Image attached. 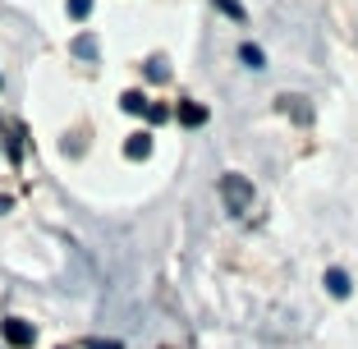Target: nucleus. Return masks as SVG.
<instances>
[{"label": "nucleus", "mask_w": 358, "mask_h": 349, "mask_svg": "<svg viewBox=\"0 0 358 349\" xmlns=\"http://www.w3.org/2000/svg\"><path fill=\"white\" fill-rule=\"evenodd\" d=\"M124 157H129V161H148V157H152V134H148V129L124 138Z\"/></svg>", "instance_id": "3"}, {"label": "nucleus", "mask_w": 358, "mask_h": 349, "mask_svg": "<svg viewBox=\"0 0 358 349\" xmlns=\"http://www.w3.org/2000/svg\"><path fill=\"white\" fill-rule=\"evenodd\" d=\"M120 106H124L129 115H148V106H152V101H148L143 92H124V97H120Z\"/></svg>", "instance_id": "8"}, {"label": "nucleus", "mask_w": 358, "mask_h": 349, "mask_svg": "<svg viewBox=\"0 0 358 349\" xmlns=\"http://www.w3.org/2000/svg\"><path fill=\"white\" fill-rule=\"evenodd\" d=\"M327 290L336 299H349V290H354V285H349V276L340 271V266H331V271H327Z\"/></svg>", "instance_id": "6"}, {"label": "nucleus", "mask_w": 358, "mask_h": 349, "mask_svg": "<svg viewBox=\"0 0 358 349\" xmlns=\"http://www.w3.org/2000/svg\"><path fill=\"white\" fill-rule=\"evenodd\" d=\"M69 14H74V19H87V14H92V0H69Z\"/></svg>", "instance_id": "12"}, {"label": "nucleus", "mask_w": 358, "mask_h": 349, "mask_svg": "<svg viewBox=\"0 0 358 349\" xmlns=\"http://www.w3.org/2000/svg\"><path fill=\"white\" fill-rule=\"evenodd\" d=\"M148 120H152V124H166L170 111H166V106H148Z\"/></svg>", "instance_id": "13"}, {"label": "nucleus", "mask_w": 358, "mask_h": 349, "mask_svg": "<svg viewBox=\"0 0 358 349\" xmlns=\"http://www.w3.org/2000/svg\"><path fill=\"white\" fill-rule=\"evenodd\" d=\"M87 349H120L115 340H87Z\"/></svg>", "instance_id": "14"}, {"label": "nucleus", "mask_w": 358, "mask_h": 349, "mask_svg": "<svg viewBox=\"0 0 358 349\" xmlns=\"http://www.w3.org/2000/svg\"><path fill=\"white\" fill-rule=\"evenodd\" d=\"M0 212H10V198H0Z\"/></svg>", "instance_id": "15"}, {"label": "nucleus", "mask_w": 358, "mask_h": 349, "mask_svg": "<svg viewBox=\"0 0 358 349\" xmlns=\"http://www.w3.org/2000/svg\"><path fill=\"white\" fill-rule=\"evenodd\" d=\"M216 189H221V202H225V212L230 216H248L253 212V180H248V175H221V184H216Z\"/></svg>", "instance_id": "1"}, {"label": "nucleus", "mask_w": 358, "mask_h": 349, "mask_svg": "<svg viewBox=\"0 0 358 349\" xmlns=\"http://www.w3.org/2000/svg\"><path fill=\"white\" fill-rule=\"evenodd\" d=\"M69 51H74L78 60H96V37H92V32H83V37L69 42Z\"/></svg>", "instance_id": "7"}, {"label": "nucleus", "mask_w": 358, "mask_h": 349, "mask_svg": "<svg viewBox=\"0 0 358 349\" xmlns=\"http://www.w3.org/2000/svg\"><path fill=\"white\" fill-rule=\"evenodd\" d=\"M280 111H285V115H294L299 124H308V120H313V106H308L303 97H280Z\"/></svg>", "instance_id": "5"}, {"label": "nucleus", "mask_w": 358, "mask_h": 349, "mask_svg": "<svg viewBox=\"0 0 358 349\" xmlns=\"http://www.w3.org/2000/svg\"><path fill=\"white\" fill-rule=\"evenodd\" d=\"M5 340H10L14 349H28L32 340H37V327L23 322V318H5Z\"/></svg>", "instance_id": "2"}, {"label": "nucleus", "mask_w": 358, "mask_h": 349, "mask_svg": "<svg viewBox=\"0 0 358 349\" xmlns=\"http://www.w3.org/2000/svg\"><path fill=\"white\" fill-rule=\"evenodd\" d=\"M179 124H189V129H198V124H207V106L202 101H179Z\"/></svg>", "instance_id": "4"}, {"label": "nucleus", "mask_w": 358, "mask_h": 349, "mask_svg": "<svg viewBox=\"0 0 358 349\" xmlns=\"http://www.w3.org/2000/svg\"><path fill=\"white\" fill-rule=\"evenodd\" d=\"M211 5H216V10L225 14V19H234V23H243V19H248V10H243L239 0H211Z\"/></svg>", "instance_id": "10"}, {"label": "nucleus", "mask_w": 358, "mask_h": 349, "mask_svg": "<svg viewBox=\"0 0 358 349\" xmlns=\"http://www.w3.org/2000/svg\"><path fill=\"white\" fill-rule=\"evenodd\" d=\"M239 60H243V64H248V69H266V55H262V51H257V46H253V42H243V46H239Z\"/></svg>", "instance_id": "9"}, {"label": "nucleus", "mask_w": 358, "mask_h": 349, "mask_svg": "<svg viewBox=\"0 0 358 349\" xmlns=\"http://www.w3.org/2000/svg\"><path fill=\"white\" fill-rule=\"evenodd\" d=\"M148 78H152V83H166V78H170L166 55H152V60H148Z\"/></svg>", "instance_id": "11"}]
</instances>
